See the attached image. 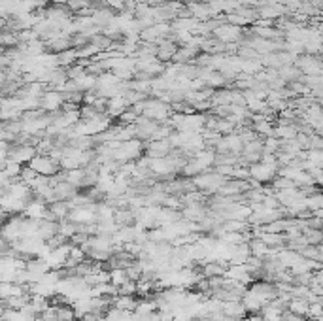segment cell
Returning a JSON list of instances; mask_svg holds the SVG:
<instances>
[{"mask_svg":"<svg viewBox=\"0 0 323 321\" xmlns=\"http://www.w3.org/2000/svg\"><path fill=\"white\" fill-rule=\"evenodd\" d=\"M301 70H298L295 64H284V66L278 68V78L280 80H284L286 83H291V81H297L301 80Z\"/></svg>","mask_w":323,"mask_h":321,"instance_id":"obj_16","label":"cell"},{"mask_svg":"<svg viewBox=\"0 0 323 321\" xmlns=\"http://www.w3.org/2000/svg\"><path fill=\"white\" fill-rule=\"evenodd\" d=\"M2 31H6V19L0 17V32H2Z\"/></svg>","mask_w":323,"mask_h":321,"instance_id":"obj_34","label":"cell"},{"mask_svg":"<svg viewBox=\"0 0 323 321\" xmlns=\"http://www.w3.org/2000/svg\"><path fill=\"white\" fill-rule=\"evenodd\" d=\"M64 104V95L55 89H45V93L38 100V108L44 111H57Z\"/></svg>","mask_w":323,"mask_h":321,"instance_id":"obj_5","label":"cell"},{"mask_svg":"<svg viewBox=\"0 0 323 321\" xmlns=\"http://www.w3.org/2000/svg\"><path fill=\"white\" fill-rule=\"evenodd\" d=\"M280 149V140L274 136H267L263 138V153H278Z\"/></svg>","mask_w":323,"mask_h":321,"instance_id":"obj_25","label":"cell"},{"mask_svg":"<svg viewBox=\"0 0 323 321\" xmlns=\"http://www.w3.org/2000/svg\"><path fill=\"white\" fill-rule=\"evenodd\" d=\"M36 155V149L29 144H10L8 149V159L15 161L19 165H29V161Z\"/></svg>","mask_w":323,"mask_h":321,"instance_id":"obj_7","label":"cell"},{"mask_svg":"<svg viewBox=\"0 0 323 321\" xmlns=\"http://www.w3.org/2000/svg\"><path fill=\"white\" fill-rule=\"evenodd\" d=\"M23 214L29 219H44L45 214H48V204L44 200H40V198H32V200L27 202Z\"/></svg>","mask_w":323,"mask_h":321,"instance_id":"obj_9","label":"cell"},{"mask_svg":"<svg viewBox=\"0 0 323 321\" xmlns=\"http://www.w3.org/2000/svg\"><path fill=\"white\" fill-rule=\"evenodd\" d=\"M38 172L36 170H32L29 165H23V168H21V174H19V179L23 181V184H27V186H31L32 181L36 179Z\"/></svg>","mask_w":323,"mask_h":321,"instance_id":"obj_27","label":"cell"},{"mask_svg":"<svg viewBox=\"0 0 323 321\" xmlns=\"http://www.w3.org/2000/svg\"><path fill=\"white\" fill-rule=\"evenodd\" d=\"M308 149H323V142H321V136L314 134L310 136V144H308Z\"/></svg>","mask_w":323,"mask_h":321,"instance_id":"obj_30","label":"cell"},{"mask_svg":"<svg viewBox=\"0 0 323 321\" xmlns=\"http://www.w3.org/2000/svg\"><path fill=\"white\" fill-rule=\"evenodd\" d=\"M303 236H305V240L308 246H319L321 244V231L319 228H303Z\"/></svg>","mask_w":323,"mask_h":321,"instance_id":"obj_22","label":"cell"},{"mask_svg":"<svg viewBox=\"0 0 323 321\" xmlns=\"http://www.w3.org/2000/svg\"><path fill=\"white\" fill-rule=\"evenodd\" d=\"M287 312H291L295 315H301V317H306L308 314V303H306L305 299H291L286 306Z\"/></svg>","mask_w":323,"mask_h":321,"instance_id":"obj_17","label":"cell"},{"mask_svg":"<svg viewBox=\"0 0 323 321\" xmlns=\"http://www.w3.org/2000/svg\"><path fill=\"white\" fill-rule=\"evenodd\" d=\"M48 210L53 217H55V221H62V219H66L70 212V206L66 200H55V202L48 204Z\"/></svg>","mask_w":323,"mask_h":321,"instance_id":"obj_15","label":"cell"},{"mask_svg":"<svg viewBox=\"0 0 323 321\" xmlns=\"http://www.w3.org/2000/svg\"><path fill=\"white\" fill-rule=\"evenodd\" d=\"M248 246H249V251H251V255H253V257H257V259H263V257L268 254V246L261 240V238L249 240Z\"/></svg>","mask_w":323,"mask_h":321,"instance_id":"obj_19","label":"cell"},{"mask_svg":"<svg viewBox=\"0 0 323 321\" xmlns=\"http://www.w3.org/2000/svg\"><path fill=\"white\" fill-rule=\"evenodd\" d=\"M8 247H10V244H8V242L4 240L2 236H0V255H2V254H6V251H8Z\"/></svg>","mask_w":323,"mask_h":321,"instance_id":"obj_32","label":"cell"},{"mask_svg":"<svg viewBox=\"0 0 323 321\" xmlns=\"http://www.w3.org/2000/svg\"><path fill=\"white\" fill-rule=\"evenodd\" d=\"M106 6L108 8H113V10H123L125 4H127V0H104Z\"/></svg>","mask_w":323,"mask_h":321,"instance_id":"obj_31","label":"cell"},{"mask_svg":"<svg viewBox=\"0 0 323 321\" xmlns=\"http://www.w3.org/2000/svg\"><path fill=\"white\" fill-rule=\"evenodd\" d=\"M212 34L218 38V42L221 43H235L242 38V29L229 25V23H221V25H218L212 31Z\"/></svg>","mask_w":323,"mask_h":321,"instance_id":"obj_6","label":"cell"},{"mask_svg":"<svg viewBox=\"0 0 323 321\" xmlns=\"http://www.w3.org/2000/svg\"><path fill=\"white\" fill-rule=\"evenodd\" d=\"M136 299L134 295H116L112 296V308L123 310V312H132L136 308Z\"/></svg>","mask_w":323,"mask_h":321,"instance_id":"obj_14","label":"cell"},{"mask_svg":"<svg viewBox=\"0 0 323 321\" xmlns=\"http://www.w3.org/2000/svg\"><path fill=\"white\" fill-rule=\"evenodd\" d=\"M118 295H136V282L127 280L125 284H121L118 287Z\"/></svg>","mask_w":323,"mask_h":321,"instance_id":"obj_29","label":"cell"},{"mask_svg":"<svg viewBox=\"0 0 323 321\" xmlns=\"http://www.w3.org/2000/svg\"><path fill=\"white\" fill-rule=\"evenodd\" d=\"M64 6L68 8V12H81L83 8H89V6H93V2L91 0H66V4Z\"/></svg>","mask_w":323,"mask_h":321,"instance_id":"obj_26","label":"cell"},{"mask_svg":"<svg viewBox=\"0 0 323 321\" xmlns=\"http://www.w3.org/2000/svg\"><path fill=\"white\" fill-rule=\"evenodd\" d=\"M40 238L44 242H48L51 236L59 235V221H48V219H40L38 221V233Z\"/></svg>","mask_w":323,"mask_h":321,"instance_id":"obj_11","label":"cell"},{"mask_svg":"<svg viewBox=\"0 0 323 321\" xmlns=\"http://www.w3.org/2000/svg\"><path fill=\"white\" fill-rule=\"evenodd\" d=\"M286 6L284 4H278V2H272V4H263L261 10H257V15L261 19H280L282 15H286Z\"/></svg>","mask_w":323,"mask_h":321,"instance_id":"obj_10","label":"cell"},{"mask_svg":"<svg viewBox=\"0 0 323 321\" xmlns=\"http://www.w3.org/2000/svg\"><path fill=\"white\" fill-rule=\"evenodd\" d=\"M8 83V76L4 70H0V89H4V85Z\"/></svg>","mask_w":323,"mask_h":321,"instance_id":"obj_33","label":"cell"},{"mask_svg":"<svg viewBox=\"0 0 323 321\" xmlns=\"http://www.w3.org/2000/svg\"><path fill=\"white\" fill-rule=\"evenodd\" d=\"M225 181H227L225 176H221V174L218 172H210V170H206V172L202 174H197V176L191 178V184L195 186V189H197V191H206V193H216Z\"/></svg>","mask_w":323,"mask_h":321,"instance_id":"obj_2","label":"cell"},{"mask_svg":"<svg viewBox=\"0 0 323 321\" xmlns=\"http://www.w3.org/2000/svg\"><path fill=\"white\" fill-rule=\"evenodd\" d=\"M298 132V127L295 123H278V127L272 129V136L278 140H291Z\"/></svg>","mask_w":323,"mask_h":321,"instance_id":"obj_12","label":"cell"},{"mask_svg":"<svg viewBox=\"0 0 323 321\" xmlns=\"http://www.w3.org/2000/svg\"><path fill=\"white\" fill-rule=\"evenodd\" d=\"M83 178H85V170L83 168H74V170L66 172V181H68L70 186H74L76 189L83 187Z\"/></svg>","mask_w":323,"mask_h":321,"instance_id":"obj_20","label":"cell"},{"mask_svg":"<svg viewBox=\"0 0 323 321\" xmlns=\"http://www.w3.org/2000/svg\"><path fill=\"white\" fill-rule=\"evenodd\" d=\"M78 191H80V189H76L74 186H70L68 181H59V184L53 186L55 200H70Z\"/></svg>","mask_w":323,"mask_h":321,"instance_id":"obj_13","label":"cell"},{"mask_svg":"<svg viewBox=\"0 0 323 321\" xmlns=\"http://www.w3.org/2000/svg\"><path fill=\"white\" fill-rule=\"evenodd\" d=\"M29 167H31L32 170H36L40 176H55V174L61 170L59 161L51 159L50 155H38V153L29 161Z\"/></svg>","mask_w":323,"mask_h":321,"instance_id":"obj_3","label":"cell"},{"mask_svg":"<svg viewBox=\"0 0 323 321\" xmlns=\"http://www.w3.org/2000/svg\"><path fill=\"white\" fill-rule=\"evenodd\" d=\"M242 153H263V138H255L251 142L244 144Z\"/></svg>","mask_w":323,"mask_h":321,"instance_id":"obj_28","label":"cell"},{"mask_svg":"<svg viewBox=\"0 0 323 321\" xmlns=\"http://www.w3.org/2000/svg\"><path fill=\"white\" fill-rule=\"evenodd\" d=\"M142 153H144L142 140L132 138V140H127V142H121V146L112 153V159L118 161L119 165H123V163H132V161H136Z\"/></svg>","mask_w":323,"mask_h":321,"instance_id":"obj_1","label":"cell"},{"mask_svg":"<svg viewBox=\"0 0 323 321\" xmlns=\"http://www.w3.org/2000/svg\"><path fill=\"white\" fill-rule=\"evenodd\" d=\"M57 61H59V66H62V68L72 66V64L78 62V51H76L74 48L61 51V53H57Z\"/></svg>","mask_w":323,"mask_h":321,"instance_id":"obj_18","label":"cell"},{"mask_svg":"<svg viewBox=\"0 0 323 321\" xmlns=\"http://www.w3.org/2000/svg\"><path fill=\"white\" fill-rule=\"evenodd\" d=\"M144 151H146V157H149V159H161V157H167L172 151V148L165 138V140H151L148 146H144Z\"/></svg>","mask_w":323,"mask_h":321,"instance_id":"obj_8","label":"cell"},{"mask_svg":"<svg viewBox=\"0 0 323 321\" xmlns=\"http://www.w3.org/2000/svg\"><path fill=\"white\" fill-rule=\"evenodd\" d=\"M17 32L12 31H2L0 32V48L4 50H12V48H17Z\"/></svg>","mask_w":323,"mask_h":321,"instance_id":"obj_21","label":"cell"},{"mask_svg":"<svg viewBox=\"0 0 323 321\" xmlns=\"http://www.w3.org/2000/svg\"><path fill=\"white\" fill-rule=\"evenodd\" d=\"M76 233H78V225L72 221H68V219H62V221H59V235L64 236L66 240H68L70 236H74Z\"/></svg>","mask_w":323,"mask_h":321,"instance_id":"obj_23","label":"cell"},{"mask_svg":"<svg viewBox=\"0 0 323 321\" xmlns=\"http://www.w3.org/2000/svg\"><path fill=\"white\" fill-rule=\"evenodd\" d=\"M278 165H265V163H253L248 167L249 178L255 179L257 184H270L274 178H276V170H278Z\"/></svg>","mask_w":323,"mask_h":321,"instance_id":"obj_4","label":"cell"},{"mask_svg":"<svg viewBox=\"0 0 323 321\" xmlns=\"http://www.w3.org/2000/svg\"><path fill=\"white\" fill-rule=\"evenodd\" d=\"M108 274H110V284L116 285V287H119V285L125 284V282L129 280L125 268H112V270H108Z\"/></svg>","mask_w":323,"mask_h":321,"instance_id":"obj_24","label":"cell"}]
</instances>
